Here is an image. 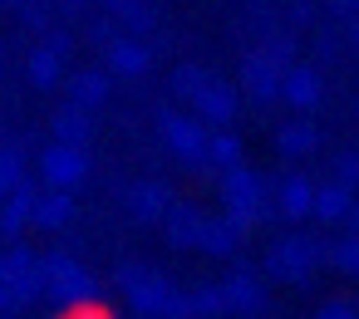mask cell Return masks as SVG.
Instances as JSON below:
<instances>
[{
	"mask_svg": "<svg viewBox=\"0 0 359 319\" xmlns=\"http://www.w3.org/2000/svg\"><path fill=\"white\" fill-rule=\"evenodd\" d=\"M325 260H330V246L310 231H290L266 246V275L280 285H305L315 275V265H325Z\"/></svg>",
	"mask_w": 359,
	"mask_h": 319,
	"instance_id": "6da1fadb",
	"label": "cell"
},
{
	"mask_svg": "<svg viewBox=\"0 0 359 319\" xmlns=\"http://www.w3.org/2000/svg\"><path fill=\"white\" fill-rule=\"evenodd\" d=\"M344 226H349V236H359V201L349 206V216H344Z\"/></svg>",
	"mask_w": 359,
	"mask_h": 319,
	"instance_id": "d590c367",
	"label": "cell"
},
{
	"mask_svg": "<svg viewBox=\"0 0 359 319\" xmlns=\"http://www.w3.org/2000/svg\"><path fill=\"white\" fill-rule=\"evenodd\" d=\"M11 314V299H6V290H0V319H6Z\"/></svg>",
	"mask_w": 359,
	"mask_h": 319,
	"instance_id": "74e56055",
	"label": "cell"
},
{
	"mask_svg": "<svg viewBox=\"0 0 359 319\" xmlns=\"http://www.w3.org/2000/svg\"><path fill=\"white\" fill-rule=\"evenodd\" d=\"M241 113V94L231 89V84H222V79H207V89L192 99V118L207 128V133H222V128H231V118Z\"/></svg>",
	"mask_w": 359,
	"mask_h": 319,
	"instance_id": "ba28073f",
	"label": "cell"
},
{
	"mask_svg": "<svg viewBox=\"0 0 359 319\" xmlns=\"http://www.w3.org/2000/svg\"><path fill=\"white\" fill-rule=\"evenodd\" d=\"M207 167H212V172H231V167H241V138H236L231 128L207 133Z\"/></svg>",
	"mask_w": 359,
	"mask_h": 319,
	"instance_id": "603a6c76",
	"label": "cell"
},
{
	"mask_svg": "<svg viewBox=\"0 0 359 319\" xmlns=\"http://www.w3.org/2000/svg\"><path fill=\"white\" fill-rule=\"evenodd\" d=\"M310 197H315V182L310 177H285V182H276V216H285V221H305L310 216Z\"/></svg>",
	"mask_w": 359,
	"mask_h": 319,
	"instance_id": "9a60e30c",
	"label": "cell"
},
{
	"mask_svg": "<svg viewBox=\"0 0 359 319\" xmlns=\"http://www.w3.org/2000/svg\"><path fill=\"white\" fill-rule=\"evenodd\" d=\"M20 15L30 20V30H50V25H45V20H50V10H45V6H20Z\"/></svg>",
	"mask_w": 359,
	"mask_h": 319,
	"instance_id": "836d02e7",
	"label": "cell"
},
{
	"mask_svg": "<svg viewBox=\"0 0 359 319\" xmlns=\"http://www.w3.org/2000/svg\"><path fill=\"white\" fill-rule=\"evenodd\" d=\"M334 187H344V192L359 187V153H339L334 157Z\"/></svg>",
	"mask_w": 359,
	"mask_h": 319,
	"instance_id": "f546056e",
	"label": "cell"
},
{
	"mask_svg": "<svg viewBox=\"0 0 359 319\" xmlns=\"http://www.w3.org/2000/svg\"><path fill=\"white\" fill-rule=\"evenodd\" d=\"M40 177H45V192H69L89 177V153L84 148H65V143H50L40 153Z\"/></svg>",
	"mask_w": 359,
	"mask_h": 319,
	"instance_id": "52a82bcc",
	"label": "cell"
},
{
	"mask_svg": "<svg viewBox=\"0 0 359 319\" xmlns=\"http://www.w3.org/2000/svg\"><path fill=\"white\" fill-rule=\"evenodd\" d=\"M349 206H354V192H344V187H334V182L315 187V197H310V216L325 221V226H344Z\"/></svg>",
	"mask_w": 359,
	"mask_h": 319,
	"instance_id": "ac0fdd59",
	"label": "cell"
},
{
	"mask_svg": "<svg viewBox=\"0 0 359 319\" xmlns=\"http://www.w3.org/2000/svg\"><path fill=\"white\" fill-rule=\"evenodd\" d=\"M168 206H172V197H168L163 182H133V187H128V211H133V221H163Z\"/></svg>",
	"mask_w": 359,
	"mask_h": 319,
	"instance_id": "e0dca14e",
	"label": "cell"
},
{
	"mask_svg": "<svg viewBox=\"0 0 359 319\" xmlns=\"http://www.w3.org/2000/svg\"><path fill=\"white\" fill-rule=\"evenodd\" d=\"M330 265H334L339 275L359 280V236H344V241H334V246H330Z\"/></svg>",
	"mask_w": 359,
	"mask_h": 319,
	"instance_id": "f1b7e54d",
	"label": "cell"
},
{
	"mask_svg": "<svg viewBox=\"0 0 359 319\" xmlns=\"http://www.w3.org/2000/svg\"><path fill=\"white\" fill-rule=\"evenodd\" d=\"M40 285H45V299H55L65 314L99 299V280H94L74 255H65V250L40 255Z\"/></svg>",
	"mask_w": 359,
	"mask_h": 319,
	"instance_id": "7a4b0ae2",
	"label": "cell"
},
{
	"mask_svg": "<svg viewBox=\"0 0 359 319\" xmlns=\"http://www.w3.org/2000/svg\"><path fill=\"white\" fill-rule=\"evenodd\" d=\"M0 290H6L11 309H25V304H35L45 295V285H40V255L30 246L15 241L6 255H0Z\"/></svg>",
	"mask_w": 359,
	"mask_h": 319,
	"instance_id": "277c9868",
	"label": "cell"
},
{
	"mask_svg": "<svg viewBox=\"0 0 359 319\" xmlns=\"http://www.w3.org/2000/svg\"><path fill=\"white\" fill-rule=\"evenodd\" d=\"M69 221H74V197H69V192H40V197H35L30 226H40V231H65Z\"/></svg>",
	"mask_w": 359,
	"mask_h": 319,
	"instance_id": "d6986e66",
	"label": "cell"
},
{
	"mask_svg": "<svg viewBox=\"0 0 359 319\" xmlns=\"http://www.w3.org/2000/svg\"><path fill=\"white\" fill-rule=\"evenodd\" d=\"M109 15L123 25V35H128V40H143V35L158 25V10H153V6H143V0H114Z\"/></svg>",
	"mask_w": 359,
	"mask_h": 319,
	"instance_id": "44dd1931",
	"label": "cell"
},
{
	"mask_svg": "<svg viewBox=\"0 0 359 319\" xmlns=\"http://www.w3.org/2000/svg\"><path fill=\"white\" fill-rule=\"evenodd\" d=\"M187 309H192V319H217L226 304H222L217 285H197V290H187Z\"/></svg>",
	"mask_w": 359,
	"mask_h": 319,
	"instance_id": "83f0119b",
	"label": "cell"
},
{
	"mask_svg": "<svg viewBox=\"0 0 359 319\" xmlns=\"http://www.w3.org/2000/svg\"><path fill=\"white\" fill-rule=\"evenodd\" d=\"M202 221H207L202 206H192V201H172L168 216H163V236H168V246H172V250H197V231H202Z\"/></svg>",
	"mask_w": 359,
	"mask_h": 319,
	"instance_id": "7c38bea8",
	"label": "cell"
},
{
	"mask_svg": "<svg viewBox=\"0 0 359 319\" xmlns=\"http://www.w3.org/2000/svg\"><path fill=\"white\" fill-rule=\"evenodd\" d=\"M222 201H226V211H246V216H256V226L276 216V206H271V197H266V177L251 172V167H231V172H222Z\"/></svg>",
	"mask_w": 359,
	"mask_h": 319,
	"instance_id": "8992f818",
	"label": "cell"
},
{
	"mask_svg": "<svg viewBox=\"0 0 359 319\" xmlns=\"http://www.w3.org/2000/svg\"><path fill=\"white\" fill-rule=\"evenodd\" d=\"M45 50H50L55 59H69V50H74V40H69V30H50V35H45Z\"/></svg>",
	"mask_w": 359,
	"mask_h": 319,
	"instance_id": "4dcf8cb0",
	"label": "cell"
},
{
	"mask_svg": "<svg viewBox=\"0 0 359 319\" xmlns=\"http://www.w3.org/2000/svg\"><path fill=\"white\" fill-rule=\"evenodd\" d=\"M236 241H241V236H236L222 216H207V221H202V231H197V250H207V255H231V250H236Z\"/></svg>",
	"mask_w": 359,
	"mask_h": 319,
	"instance_id": "d4e9b609",
	"label": "cell"
},
{
	"mask_svg": "<svg viewBox=\"0 0 359 319\" xmlns=\"http://www.w3.org/2000/svg\"><path fill=\"white\" fill-rule=\"evenodd\" d=\"M25 74H30V84H35V89H55V84L65 79V59H55L45 45H35V50H30V59H25Z\"/></svg>",
	"mask_w": 359,
	"mask_h": 319,
	"instance_id": "cb8c5ba5",
	"label": "cell"
},
{
	"mask_svg": "<svg viewBox=\"0 0 359 319\" xmlns=\"http://www.w3.org/2000/svg\"><path fill=\"white\" fill-rule=\"evenodd\" d=\"M55 143H65V148H84L89 138H94V113H79V108H55Z\"/></svg>",
	"mask_w": 359,
	"mask_h": 319,
	"instance_id": "ffe728a7",
	"label": "cell"
},
{
	"mask_svg": "<svg viewBox=\"0 0 359 319\" xmlns=\"http://www.w3.org/2000/svg\"><path fill=\"white\" fill-rule=\"evenodd\" d=\"M6 319H11V314H6Z\"/></svg>",
	"mask_w": 359,
	"mask_h": 319,
	"instance_id": "f35d334b",
	"label": "cell"
},
{
	"mask_svg": "<svg viewBox=\"0 0 359 319\" xmlns=\"http://www.w3.org/2000/svg\"><path fill=\"white\" fill-rule=\"evenodd\" d=\"M349 45H354V50H359V15H354V20H349Z\"/></svg>",
	"mask_w": 359,
	"mask_h": 319,
	"instance_id": "8d00e7d4",
	"label": "cell"
},
{
	"mask_svg": "<svg viewBox=\"0 0 359 319\" xmlns=\"http://www.w3.org/2000/svg\"><path fill=\"white\" fill-rule=\"evenodd\" d=\"M118 290L128 295V304L138 314H158V319H163V309L177 295V285L163 270H153V265H118Z\"/></svg>",
	"mask_w": 359,
	"mask_h": 319,
	"instance_id": "5b68a950",
	"label": "cell"
},
{
	"mask_svg": "<svg viewBox=\"0 0 359 319\" xmlns=\"http://www.w3.org/2000/svg\"><path fill=\"white\" fill-rule=\"evenodd\" d=\"M280 79H285V69L266 55V50H246L241 55V89L256 99V104H271V99H280Z\"/></svg>",
	"mask_w": 359,
	"mask_h": 319,
	"instance_id": "9c48e42d",
	"label": "cell"
},
{
	"mask_svg": "<svg viewBox=\"0 0 359 319\" xmlns=\"http://www.w3.org/2000/svg\"><path fill=\"white\" fill-rule=\"evenodd\" d=\"M280 99H285L300 118H310V113L320 108V99H325V79H320V69H315V64H290L285 79H280Z\"/></svg>",
	"mask_w": 359,
	"mask_h": 319,
	"instance_id": "30bf717a",
	"label": "cell"
},
{
	"mask_svg": "<svg viewBox=\"0 0 359 319\" xmlns=\"http://www.w3.org/2000/svg\"><path fill=\"white\" fill-rule=\"evenodd\" d=\"M207 79H212V74H207L202 64H177V69H172V84H168V89H172V99H177V104H192V99H197V94L207 89Z\"/></svg>",
	"mask_w": 359,
	"mask_h": 319,
	"instance_id": "484cf974",
	"label": "cell"
},
{
	"mask_svg": "<svg viewBox=\"0 0 359 319\" xmlns=\"http://www.w3.org/2000/svg\"><path fill=\"white\" fill-rule=\"evenodd\" d=\"M25 182V157H20V148H0V201H6L15 187Z\"/></svg>",
	"mask_w": 359,
	"mask_h": 319,
	"instance_id": "4316f807",
	"label": "cell"
},
{
	"mask_svg": "<svg viewBox=\"0 0 359 319\" xmlns=\"http://www.w3.org/2000/svg\"><path fill=\"white\" fill-rule=\"evenodd\" d=\"M158 138H163V148H168L177 162H187V167L207 172V128H202L192 113L163 108V113H158Z\"/></svg>",
	"mask_w": 359,
	"mask_h": 319,
	"instance_id": "3957f363",
	"label": "cell"
},
{
	"mask_svg": "<svg viewBox=\"0 0 359 319\" xmlns=\"http://www.w3.org/2000/svg\"><path fill=\"white\" fill-rule=\"evenodd\" d=\"M104 99H109V74H104V69H79V74H69V108L94 113Z\"/></svg>",
	"mask_w": 359,
	"mask_h": 319,
	"instance_id": "2e32d148",
	"label": "cell"
},
{
	"mask_svg": "<svg viewBox=\"0 0 359 319\" xmlns=\"http://www.w3.org/2000/svg\"><path fill=\"white\" fill-rule=\"evenodd\" d=\"M217 290H222V304L236 309V314H261L266 299H271L266 295V275H256V270H231Z\"/></svg>",
	"mask_w": 359,
	"mask_h": 319,
	"instance_id": "8fae6325",
	"label": "cell"
},
{
	"mask_svg": "<svg viewBox=\"0 0 359 319\" xmlns=\"http://www.w3.org/2000/svg\"><path fill=\"white\" fill-rule=\"evenodd\" d=\"M148 64H153V50H148L143 40L114 35V45L104 50V74H123V79H133V74H148Z\"/></svg>",
	"mask_w": 359,
	"mask_h": 319,
	"instance_id": "4fadbf2b",
	"label": "cell"
},
{
	"mask_svg": "<svg viewBox=\"0 0 359 319\" xmlns=\"http://www.w3.org/2000/svg\"><path fill=\"white\" fill-rule=\"evenodd\" d=\"M315 319H359V309L354 304H344V299H330V304H320V314Z\"/></svg>",
	"mask_w": 359,
	"mask_h": 319,
	"instance_id": "1f68e13d",
	"label": "cell"
},
{
	"mask_svg": "<svg viewBox=\"0 0 359 319\" xmlns=\"http://www.w3.org/2000/svg\"><path fill=\"white\" fill-rule=\"evenodd\" d=\"M65 319H114V314H109V309H104V304L94 299V304H79V309H69Z\"/></svg>",
	"mask_w": 359,
	"mask_h": 319,
	"instance_id": "d6a6232c",
	"label": "cell"
},
{
	"mask_svg": "<svg viewBox=\"0 0 359 319\" xmlns=\"http://www.w3.org/2000/svg\"><path fill=\"white\" fill-rule=\"evenodd\" d=\"M315 143H320V128H315L310 118H290V123H280V133H276V148H280L285 157H305V153H315Z\"/></svg>",
	"mask_w": 359,
	"mask_h": 319,
	"instance_id": "7402d4cb",
	"label": "cell"
},
{
	"mask_svg": "<svg viewBox=\"0 0 359 319\" xmlns=\"http://www.w3.org/2000/svg\"><path fill=\"white\" fill-rule=\"evenodd\" d=\"M89 40L109 50V45H114V25H109V20H94V25H89Z\"/></svg>",
	"mask_w": 359,
	"mask_h": 319,
	"instance_id": "e575fe53",
	"label": "cell"
},
{
	"mask_svg": "<svg viewBox=\"0 0 359 319\" xmlns=\"http://www.w3.org/2000/svg\"><path fill=\"white\" fill-rule=\"evenodd\" d=\"M35 187L30 182H20L6 201H0V236H6V241H20V231L30 226V216H35Z\"/></svg>",
	"mask_w": 359,
	"mask_h": 319,
	"instance_id": "5bb4252c",
	"label": "cell"
}]
</instances>
